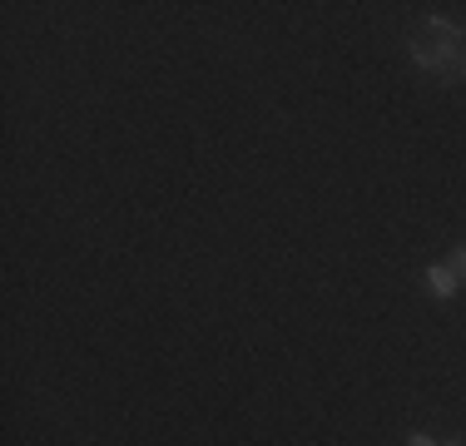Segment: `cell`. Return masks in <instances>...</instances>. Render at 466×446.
Segmentation results:
<instances>
[{"label":"cell","mask_w":466,"mask_h":446,"mask_svg":"<svg viewBox=\"0 0 466 446\" xmlns=\"http://www.w3.org/2000/svg\"><path fill=\"white\" fill-rule=\"evenodd\" d=\"M407 55H412L417 70H427L431 80L441 85H457L461 80V65H466V50H441L431 40H407Z\"/></svg>","instance_id":"obj_1"},{"label":"cell","mask_w":466,"mask_h":446,"mask_svg":"<svg viewBox=\"0 0 466 446\" xmlns=\"http://www.w3.org/2000/svg\"><path fill=\"white\" fill-rule=\"evenodd\" d=\"M421 283H427V293L437 298V303H451V298H457V288H461V278L451 273V263H431L427 273H421Z\"/></svg>","instance_id":"obj_2"},{"label":"cell","mask_w":466,"mask_h":446,"mask_svg":"<svg viewBox=\"0 0 466 446\" xmlns=\"http://www.w3.org/2000/svg\"><path fill=\"white\" fill-rule=\"evenodd\" d=\"M427 40L441 45V50H466V25H457L447 15H427Z\"/></svg>","instance_id":"obj_3"},{"label":"cell","mask_w":466,"mask_h":446,"mask_svg":"<svg viewBox=\"0 0 466 446\" xmlns=\"http://www.w3.org/2000/svg\"><path fill=\"white\" fill-rule=\"evenodd\" d=\"M451 273H457V278H461V283H466V243H461V248H457V253H451Z\"/></svg>","instance_id":"obj_4"},{"label":"cell","mask_w":466,"mask_h":446,"mask_svg":"<svg viewBox=\"0 0 466 446\" xmlns=\"http://www.w3.org/2000/svg\"><path fill=\"white\" fill-rule=\"evenodd\" d=\"M407 446H437V441H431L427 431H412V437H407Z\"/></svg>","instance_id":"obj_5"},{"label":"cell","mask_w":466,"mask_h":446,"mask_svg":"<svg viewBox=\"0 0 466 446\" xmlns=\"http://www.w3.org/2000/svg\"><path fill=\"white\" fill-rule=\"evenodd\" d=\"M437 446H466V441H437Z\"/></svg>","instance_id":"obj_6"},{"label":"cell","mask_w":466,"mask_h":446,"mask_svg":"<svg viewBox=\"0 0 466 446\" xmlns=\"http://www.w3.org/2000/svg\"><path fill=\"white\" fill-rule=\"evenodd\" d=\"M461 80H466V65H461Z\"/></svg>","instance_id":"obj_7"}]
</instances>
